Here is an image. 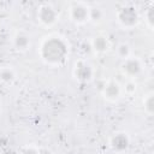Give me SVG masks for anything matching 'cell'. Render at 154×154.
Wrapping results in <instances>:
<instances>
[{
    "label": "cell",
    "instance_id": "obj_1",
    "mask_svg": "<svg viewBox=\"0 0 154 154\" xmlns=\"http://www.w3.org/2000/svg\"><path fill=\"white\" fill-rule=\"evenodd\" d=\"M126 66H128V67H126V70H128L129 72H131V73H136V72L140 70V67H138L137 63H135V61H130Z\"/></svg>",
    "mask_w": 154,
    "mask_h": 154
}]
</instances>
